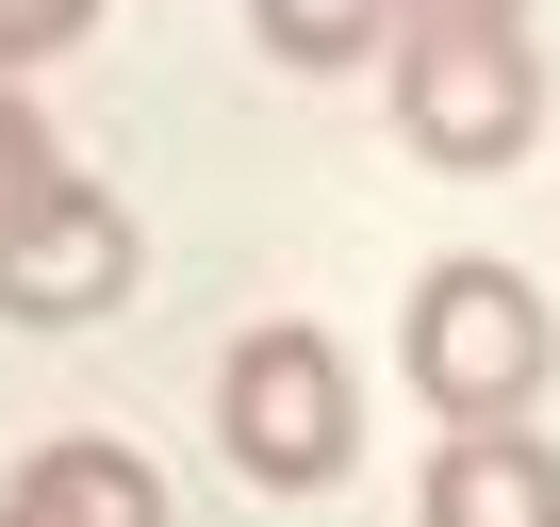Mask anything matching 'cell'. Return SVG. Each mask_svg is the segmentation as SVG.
Here are the masks:
<instances>
[{"mask_svg": "<svg viewBox=\"0 0 560 527\" xmlns=\"http://www.w3.org/2000/svg\"><path fill=\"white\" fill-rule=\"evenodd\" d=\"M247 34L280 50V67H363V50H396V0H247Z\"/></svg>", "mask_w": 560, "mask_h": 527, "instance_id": "cell-7", "label": "cell"}, {"mask_svg": "<svg viewBox=\"0 0 560 527\" xmlns=\"http://www.w3.org/2000/svg\"><path fill=\"white\" fill-rule=\"evenodd\" d=\"M544 363H560V314L511 281V264H429L412 281V396L445 429H527Z\"/></svg>", "mask_w": 560, "mask_h": 527, "instance_id": "cell-2", "label": "cell"}, {"mask_svg": "<svg viewBox=\"0 0 560 527\" xmlns=\"http://www.w3.org/2000/svg\"><path fill=\"white\" fill-rule=\"evenodd\" d=\"M396 17H527V0H396Z\"/></svg>", "mask_w": 560, "mask_h": 527, "instance_id": "cell-9", "label": "cell"}, {"mask_svg": "<svg viewBox=\"0 0 560 527\" xmlns=\"http://www.w3.org/2000/svg\"><path fill=\"white\" fill-rule=\"evenodd\" d=\"M132 297V214L0 99V314H34V330H83Z\"/></svg>", "mask_w": 560, "mask_h": 527, "instance_id": "cell-1", "label": "cell"}, {"mask_svg": "<svg viewBox=\"0 0 560 527\" xmlns=\"http://www.w3.org/2000/svg\"><path fill=\"white\" fill-rule=\"evenodd\" d=\"M83 34H100V0H0V83L50 67V50H83Z\"/></svg>", "mask_w": 560, "mask_h": 527, "instance_id": "cell-8", "label": "cell"}, {"mask_svg": "<svg viewBox=\"0 0 560 527\" xmlns=\"http://www.w3.org/2000/svg\"><path fill=\"white\" fill-rule=\"evenodd\" d=\"M214 429H231V461H247L264 494H330V478L363 461V412H347L330 330H247L231 379H214Z\"/></svg>", "mask_w": 560, "mask_h": 527, "instance_id": "cell-4", "label": "cell"}, {"mask_svg": "<svg viewBox=\"0 0 560 527\" xmlns=\"http://www.w3.org/2000/svg\"><path fill=\"white\" fill-rule=\"evenodd\" d=\"M429 527H560V445L544 429H445Z\"/></svg>", "mask_w": 560, "mask_h": 527, "instance_id": "cell-5", "label": "cell"}, {"mask_svg": "<svg viewBox=\"0 0 560 527\" xmlns=\"http://www.w3.org/2000/svg\"><path fill=\"white\" fill-rule=\"evenodd\" d=\"M0 527H165V478L132 445H50V461H18Z\"/></svg>", "mask_w": 560, "mask_h": 527, "instance_id": "cell-6", "label": "cell"}, {"mask_svg": "<svg viewBox=\"0 0 560 527\" xmlns=\"http://www.w3.org/2000/svg\"><path fill=\"white\" fill-rule=\"evenodd\" d=\"M544 116V67L511 17H396V132L445 165V181H494Z\"/></svg>", "mask_w": 560, "mask_h": 527, "instance_id": "cell-3", "label": "cell"}]
</instances>
